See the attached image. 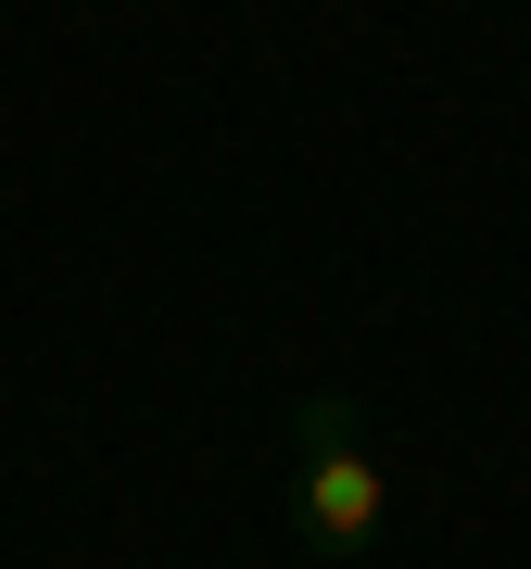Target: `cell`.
<instances>
[{
    "instance_id": "6da1fadb",
    "label": "cell",
    "mask_w": 531,
    "mask_h": 569,
    "mask_svg": "<svg viewBox=\"0 0 531 569\" xmlns=\"http://www.w3.org/2000/svg\"><path fill=\"white\" fill-rule=\"evenodd\" d=\"M380 519H392V493H380L354 392H304V406H291V531H304V557L354 569L380 545Z\"/></svg>"
}]
</instances>
